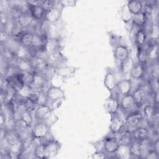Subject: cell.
I'll return each mask as SVG.
<instances>
[{"mask_svg": "<svg viewBox=\"0 0 159 159\" xmlns=\"http://www.w3.org/2000/svg\"><path fill=\"white\" fill-rule=\"evenodd\" d=\"M34 34V33H33L30 30H28L27 32L24 33L19 40V43H20V45L25 48L30 47L32 46Z\"/></svg>", "mask_w": 159, "mask_h": 159, "instance_id": "obj_28", "label": "cell"}, {"mask_svg": "<svg viewBox=\"0 0 159 159\" xmlns=\"http://www.w3.org/2000/svg\"><path fill=\"white\" fill-rule=\"evenodd\" d=\"M39 95H40V91H31L30 95L27 98L29 100H30L32 102L38 106L39 100Z\"/></svg>", "mask_w": 159, "mask_h": 159, "instance_id": "obj_41", "label": "cell"}, {"mask_svg": "<svg viewBox=\"0 0 159 159\" xmlns=\"http://www.w3.org/2000/svg\"><path fill=\"white\" fill-rule=\"evenodd\" d=\"M131 21H132V24L142 28L146 21L145 14L142 12H141L139 14L132 15Z\"/></svg>", "mask_w": 159, "mask_h": 159, "instance_id": "obj_32", "label": "cell"}, {"mask_svg": "<svg viewBox=\"0 0 159 159\" xmlns=\"http://www.w3.org/2000/svg\"><path fill=\"white\" fill-rule=\"evenodd\" d=\"M29 7V12L34 20L39 22L44 19L46 12L41 5Z\"/></svg>", "mask_w": 159, "mask_h": 159, "instance_id": "obj_20", "label": "cell"}, {"mask_svg": "<svg viewBox=\"0 0 159 159\" xmlns=\"http://www.w3.org/2000/svg\"><path fill=\"white\" fill-rule=\"evenodd\" d=\"M111 120L109 129L114 134H118L124 130L125 120H124L118 113L111 115Z\"/></svg>", "mask_w": 159, "mask_h": 159, "instance_id": "obj_7", "label": "cell"}, {"mask_svg": "<svg viewBox=\"0 0 159 159\" xmlns=\"http://www.w3.org/2000/svg\"><path fill=\"white\" fill-rule=\"evenodd\" d=\"M62 101H63V99H58V100L50 102L47 103V104H48L49 106V107L51 108V109L52 111H53L54 109H57L61 106V105L62 104Z\"/></svg>", "mask_w": 159, "mask_h": 159, "instance_id": "obj_43", "label": "cell"}, {"mask_svg": "<svg viewBox=\"0 0 159 159\" xmlns=\"http://www.w3.org/2000/svg\"><path fill=\"white\" fill-rule=\"evenodd\" d=\"M34 73L31 71H19L16 76L23 85L30 86L34 80Z\"/></svg>", "mask_w": 159, "mask_h": 159, "instance_id": "obj_19", "label": "cell"}, {"mask_svg": "<svg viewBox=\"0 0 159 159\" xmlns=\"http://www.w3.org/2000/svg\"><path fill=\"white\" fill-rule=\"evenodd\" d=\"M34 20L33 19L32 16L29 12L22 13L20 15V16L16 20V22L21 27L25 29H28L32 25Z\"/></svg>", "mask_w": 159, "mask_h": 159, "instance_id": "obj_23", "label": "cell"}, {"mask_svg": "<svg viewBox=\"0 0 159 159\" xmlns=\"http://www.w3.org/2000/svg\"><path fill=\"white\" fill-rule=\"evenodd\" d=\"M143 2L140 1H129L126 6L132 15L139 14L142 11Z\"/></svg>", "mask_w": 159, "mask_h": 159, "instance_id": "obj_24", "label": "cell"}, {"mask_svg": "<svg viewBox=\"0 0 159 159\" xmlns=\"http://www.w3.org/2000/svg\"><path fill=\"white\" fill-rule=\"evenodd\" d=\"M148 35H150V39L155 42L158 41L159 37V28L158 22L153 23Z\"/></svg>", "mask_w": 159, "mask_h": 159, "instance_id": "obj_36", "label": "cell"}, {"mask_svg": "<svg viewBox=\"0 0 159 159\" xmlns=\"http://www.w3.org/2000/svg\"><path fill=\"white\" fill-rule=\"evenodd\" d=\"M32 91V89L30 86L23 85L17 91V95L22 98H27Z\"/></svg>", "mask_w": 159, "mask_h": 159, "instance_id": "obj_37", "label": "cell"}, {"mask_svg": "<svg viewBox=\"0 0 159 159\" xmlns=\"http://www.w3.org/2000/svg\"><path fill=\"white\" fill-rule=\"evenodd\" d=\"M130 153H131L130 158H142L139 142L133 140L131 144L130 145Z\"/></svg>", "mask_w": 159, "mask_h": 159, "instance_id": "obj_31", "label": "cell"}, {"mask_svg": "<svg viewBox=\"0 0 159 159\" xmlns=\"http://www.w3.org/2000/svg\"><path fill=\"white\" fill-rule=\"evenodd\" d=\"M46 96L47 99V103L58 100V99H65V93L63 91V89L58 87L55 86H50L47 91L45 92Z\"/></svg>", "mask_w": 159, "mask_h": 159, "instance_id": "obj_6", "label": "cell"}, {"mask_svg": "<svg viewBox=\"0 0 159 159\" xmlns=\"http://www.w3.org/2000/svg\"><path fill=\"white\" fill-rule=\"evenodd\" d=\"M50 126L44 121H38L31 127L32 135L37 140L44 139L49 133Z\"/></svg>", "mask_w": 159, "mask_h": 159, "instance_id": "obj_1", "label": "cell"}, {"mask_svg": "<svg viewBox=\"0 0 159 159\" xmlns=\"http://www.w3.org/2000/svg\"><path fill=\"white\" fill-rule=\"evenodd\" d=\"M119 137L117 138L119 142V144L127 145H130L131 144L132 142L133 141L132 134L131 132L127 130H123L119 133Z\"/></svg>", "mask_w": 159, "mask_h": 159, "instance_id": "obj_30", "label": "cell"}, {"mask_svg": "<svg viewBox=\"0 0 159 159\" xmlns=\"http://www.w3.org/2000/svg\"><path fill=\"white\" fill-rule=\"evenodd\" d=\"M134 65L135 62L133 58L130 57H129L127 58L120 62V69L121 72L124 75L129 74Z\"/></svg>", "mask_w": 159, "mask_h": 159, "instance_id": "obj_25", "label": "cell"}, {"mask_svg": "<svg viewBox=\"0 0 159 159\" xmlns=\"http://www.w3.org/2000/svg\"><path fill=\"white\" fill-rule=\"evenodd\" d=\"M53 73L63 78H70L73 76L76 71V68L71 66L62 65L53 68Z\"/></svg>", "mask_w": 159, "mask_h": 159, "instance_id": "obj_12", "label": "cell"}, {"mask_svg": "<svg viewBox=\"0 0 159 159\" xmlns=\"http://www.w3.org/2000/svg\"><path fill=\"white\" fill-rule=\"evenodd\" d=\"M61 7H62V6L59 1V3L57 7L48 12H46L44 19L50 24L57 22L60 19L61 15L62 10Z\"/></svg>", "mask_w": 159, "mask_h": 159, "instance_id": "obj_13", "label": "cell"}, {"mask_svg": "<svg viewBox=\"0 0 159 159\" xmlns=\"http://www.w3.org/2000/svg\"><path fill=\"white\" fill-rule=\"evenodd\" d=\"M92 158H96V159H103V158H107L108 155L104 151H97L92 155Z\"/></svg>", "mask_w": 159, "mask_h": 159, "instance_id": "obj_42", "label": "cell"}, {"mask_svg": "<svg viewBox=\"0 0 159 159\" xmlns=\"http://www.w3.org/2000/svg\"><path fill=\"white\" fill-rule=\"evenodd\" d=\"M130 55V51L127 47L124 45H118L114 50V57L116 60L120 62L127 58Z\"/></svg>", "mask_w": 159, "mask_h": 159, "instance_id": "obj_16", "label": "cell"}, {"mask_svg": "<svg viewBox=\"0 0 159 159\" xmlns=\"http://www.w3.org/2000/svg\"><path fill=\"white\" fill-rule=\"evenodd\" d=\"M47 80L44 73H35L34 80L30 86L32 91H43L47 84Z\"/></svg>", "mask_w": 159, "mask_h": 159, "instance_id": "obj_9", "label": "cell"}, {"mask_svg": "<svg viewBox=\"0 0 159 159\" xmlns=\"http://www.w3.org/2000/svg\"><path fill=\"white\" fill-rule=\"evenodd\" d=\"M147 35L145 34V30L143 28H141L135 34L134 37V41L135 44L137 45V48H142L147 41Z\"/></svg>", "mask_w": 159, "mask_h": 159, "instance_id": "obj_27", "label": "cell"}, {"mask_svg": "<svg viewBox=\"0 0 159 159\" xmlns=\"http://www.w3.org/2000/svg\"><path fill=\"white\" fill-rule=\"evenodd\" d=\"M10 20H11L9 14L6 11L0 12V23L1 29H6Z\"/></svg>", "mask_w": 159, "mask_h": 159, "instance_id": "obj_35", "label": "cell"}, {"mask_svg": "<svg viewBox=\"0 0 159 159\" xmlns=\"http://www.w3.org/2000/svg\"><path fill=\"white\" fill-rule=\"evenodd\" d=\"M145 158L149 159H157L159 158V153L155 152L153 149H152L148 152Z\"/></svg>", "mask_w": 159, "mask_h": 159, "instance_id": "obj_44", "label": "cell"}, {"mask_svg": "<svg viewBox=\"0 0 159 159\" xmlns=\"http://www.w3.org/2000/svg\"><path fill=\"white\" fill-rule=\"evenodd\" d=\"M14 65L19 71H31L34 72L29 59L16 58Z\"/></svg>", "mask_w": 159, "mask_h": 159, "instance_id": "obj_21", "label": "cell"}, {"mask_svg": "<svg viewBox=\"0 0 159 159\" xmlns=\"http://www.w3.org/2000/svg\"><path fill=\"white\" fill-rule=\"evenodd\" d=\"M114 157L120 159H128L130 158L131 153L130 145L119 144L117 149L115 152Z\"/></svg>", "mask_w": 159, "mask_h": 159, "instance_id": "obj_22", "label": "cell"}, {"mask_svg": "<svg viewBox=\"0 0 159 159\" xmlns=\"http://www.w3.org/2000/svg\"><path fill=\"white\" fill-rule=\"evenodd\" d=\"M34 73H44L48 67L46 59L40 57H32L30 59Z\"/></svg>", "mask_w": 159, "mask_h": 159, "instance_id": "obj_10", "label": "cell"}, {"mask_svg": "<svg viewBox=\"0 0 159 159\" xmlns=\"http://www.w3.org/2000/svg\"><path fill=\"white\" fill-rule=\"evenodd\" d=\"M146 66L138 62V63L134 65L133 68H132L129 75L132 79L135 80H139L142 79L144 78L145 75V71H146Z\"/></svg>", "mask_w": 159, "mask_h": 159, "instance_id": "obj_18", "label": "cell"}, {"mask_svg": "<svg viewBox=\"0 0 159 159\" xmlns=\"http://www.w3.org/2000/svg\"><path fill=\"white\" fill-rule=\"evenodd\" d=\"M104 151L107 155H114L119 145V142L117 137L115 136H109L103 139Z\"/></svg>", "mask_w": 159, "mask_h": 159, "instance_id": "obj_8", "label": "cell"}, {"mask_svg": "<svg viewBox=\"0 0 159 159\" xmlns=\"http://www.w3.org/2000/svg\"><path fill=\"white\" fill-rule=\"evenodd\" d=\"M34 158H45V152H44V147L43 143H39L36 147L35 153H34Z\"/></svg>", "mask_w": 159, "mask_h": 159, "instance_id": "obj_39", "label": "cell"}, {"mask_svg": "<svg viewBox=\"0 0 159 159\" xmlns=\"http://www.w3.org/2000/svg\"><path fill=\"white\" fill-rule=\"evenodd\" d=\"M31 112H32L25 110V109L19 112V119L24 122L25 124L29 127H32L34 121V118Z\"/></svg>", "mask_w": 159, "mask_h": 159, "instance_id": "obj_29", "label": "cell"}, {"mask_svg": "<svg viewBox=\"0 0 159 159\" xmlns=\"http://www.w3.org/2000/svg\"><path fill=\"white\" fill-rule=\"evenodd\" d=\"M117 83L115 74L111 70H108L104 79V84L105 87L111 93L116 89Z\"/></svg>", "mask_w": 159, "mask_h": 159, "instance_id": "obj_14", "label": "cell"}, {"mask_svg": "<svg viewBox=\"0 0 159 159\" xmlns=\"http://www.w3.org/2000/svg\"><path fill=\"white\" fill-rule=\"evenodd\" d=\"M120 16L122 17V19L125 22H128L130 20H132V14L128 9L127 6H124L122 7L120 9Z\"/></svg>", "mask_w": 159, "mask_h": 159, "instance_id": "obj_38", "label": "cell"}, {"mask_svg": "<svg viewBox=\"0 0 159 159\" xmlns=\"http://www.w3.org/2000/svg\"><path fill=\"white\" fill-rule=\"evenodd\" d=\"M59 3L58 1L54 0H48V1H42L41 6L45 11V12H48L52 9L55 8L58 6Z\"/></svg>", "mask_w": 159, "mask_h": 159, "instance_id": "obj_34", "label": "cell"}, {"mask_svg": "<svg viewBox=\"0 0 159 159\" xmlns=\"http://www.w3.org/2000/svg\"><path fill=\"white\" fill-rule=\"evenodd\" d=\"M46 61L48 67L54 68L64 65L66 60L61 52L58 50L48 54L46 58Z\"/></svg>", "mask_w": 159, "mask_h": 159, "instance_id": "obj_3", "label": "cell"}, {"mask_svg": "<svg viewBox=\"0 0 159 159\" xmlns=\"http://www.w3.org/2000/svg\"><path fill=\"white\" fill-rule=\"evenodd\" d=\"M52 110L47 104L38 105L34 111V118L37 122L44 121L50 119Z\"/></svg>", "mask_w": 159, "mask_h": 159, "instance_id": "obj_4", "label": "cell"}, {"mask_svg": "<svg viewBox=\"0 0 159 159\" xmlns=\"http://www.w3.org/2000/svg\"><path fill=\"white\" fill-rule=\"evenodd\" d=\"M23 106L24 107L25 110H27V111H30V112H34V111L35 110L37 105H36L35 104L32 102L28 98H26L24 100Z\"/></svg>", "mask_w": 159, "mask_h": 159, "instance_id": "obj_40", "label": "cell"}, {"mask_svg": "<svg viewBox=\"0 0 159 159\" xmlns=\"http://www.w3.org/2000/svg\"><path fill=\"white\" fill-rule=\"evenodd\" d=\"M133 140L141 142L150 137V130L145 127H138L132 133Z\"/></svg>", "mask_w": 159, "mask_h": 159, "instance_id": "obj_15", "label": "cell"}, {"mask_svg": "<svg viewBox=\"0 0 159 159\" xmlns=\"http://www.w3.org/2000/svg\"><path fill=\"white\" fill-rule=\"evenodd\" d=\"M119 102H120V108L122 109V110H123L124 111L127 112L128 114H130L132 112V109H133L136 107H138L135 104V102L132 94L130 93L123 96L122 99Z\"/></svg>", "mask_w": 159, "mask_h": 159, "instance_id": "obj_11", "label": "cell"}, {"mask_svg": "<svg viewBox=\"0 0 159 159\" xmlns=\"http://www.w3.org/2000/svg\"><path fill=\"white\" fill-rule=\"evenodd\" d=\"M45 158H53L58 153L61 145L55 139H50L43 142Z\"/></svg>", "mask_w": 159, "mask_h": 159, "instance_id": "obj_2", "label": "cell"}, {"mask_svg": "<svg viewBox=\"0 0 159 159\" xmlns=\"http://www.w3.org/2000/svg\"><path fill=\"white\" fill-rule=\"evenodd\" d=\"M131 88V80L122 79L117 81L116 89L119 94L124 96L130 93Z\"/></svg>", "mask_w": 159, "mask_h": 159, "instance_id": "obj_17", "label": "cell"}, {"mask_svg": "<svg viewBox=\"0 0 159 159\" xmlns=\"http://www.w3.org/2000/svg\"><path fill=\"white\" fill-rule=\"evenodd\" d=\"M147 50L148 52V61H152V62L157 61L158 57V42L150 45Z\"/></svg>", "mask_w": 159, "mask_h": 159, "instance_id": "obj_26", "label": "cell"}, {"mask_svg": "<svg viewBox=\"0 0 159 159\" xmlns=\"http://www.w3.org/2000/svg\"><path fill=\"white\" fill-rule=\"evenodd\" d=\"M137 58L139 63L147 66V64L148 62V52L146 48L144 47L138 49Z\"/></svg>", "mask_w": 159, "mask_h": 159, "instance_id": "obj_33", "label": "cell"}, {"mask_svg": "<svg viewBox=\"0 0 159 159\" xmlns=\"http://www.w3.org/2000/svg\"><path fill=\"white\" fill-rule=\"evenodd\" d=\"M115 92L116 93L114 95L111 94L109 98L106 99L105 102L106 111L111 115L117 113L120 108V102L118 98L119 94L116 89L115 90Z\"/></svg>", "mask_w": 159, "mask_h": 159, "instance_id": "obj_5", "label": "cell"}]
</instances>
